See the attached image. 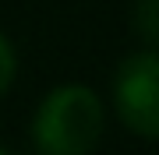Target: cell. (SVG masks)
Segmentation results:
<instances>
[{"label": "cell", "mask_w": 159, "mask_h": 155, "mask_svg": "<svg viewBox=\"0 0 159 155\" xmlns=\"http://www.w3.org/2000/svg\"><path fill=\"white\" fill-rule=\"evenodd\" d=\"M32 138L43 155H89L102 138V102L89 85H57L39 102Z\"/></svg>", "instance_id": "cell-1"}, {"label": "cell", "mask_w": 159, "mask_h": 155, "mask_svg": "<svg viewBox=\"0 0 159 155\" xmlns=\"http://www.w3.org/2000/svg\"><path fill=\"white\" fill-rule=\"evenodd\" d=\"M14 74H18V57H14V46L7 42V35L0 32V95L11 88Z\"/></svg>", "instance_id": "cell-4"}, {"label": "cell", "mask_w": 159, "mask_h": 155, "mask_svg": "<svg viewBox=\"0 0 159 155\" xmlns=\"http://www.w3.org/2000/svg\"><path fill=\"white\" fill-rule=\"evenodd\" d=\"M156 88H159V57L152 53V46L120 63L117 85H113V99H117L120 120H124L127 131H134L138 138H156L159 134Z\"/></svg>", "instance_id": "cell-2"}, {"label": "cell", "mask_w": 159, "mask_h": 155, "mask_svg": "<svg viewBox=\"0 0 159 155\" xmlns=\"http://www.w3.org/2000/svg\"><path fill=\"white\" fill-rule=\"evenodd\" d=\"M156 14H159V0H138V7H134V25H138V32H142V39L148 42V46L156 42V32H159Z\"/></svg>", "instance_id": "cell-3"}, {"label": "cell", "mask_w": 159, "mask_h": 155, "mask_svg": "<svg viewBox=\"0 0 159 155\" xmlns=\"http://www.w3.org/2000/svg\"><path fill=\"white\" fill-rule=\"evenodd\" d=\"M0 155H11V152H7V148H4V144H0Z\"/></svg>", "instance_id": "cell-5"}]
</instances>
